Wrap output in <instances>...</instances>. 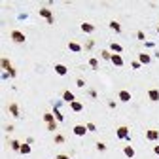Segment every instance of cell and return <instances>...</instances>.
I'll return each instance as SVG.
<instances>
[{"label":"cell","mask_w":159,"mask_h":159,"mask_svg":"<svg viewBox=\"0 0 159 159\" xmlns=\"http://www.w3.org/2000/svg\"><path fill=\"white\" fill-rule=\"evenodd\" d=\"M40 15L47 19V23H49V25H53V23H55V17H53V14H51V9H47V8H40Z\"/></svg>","instance_id":"1"},{"label":"cell","mask_w":159,"mask_h":159,"mask_svg":"<svg viewBox=\"0 0 159 159\" xmlns=\"http://www.w3.org/2000/svg\"><path fill=\"white\" fill-rule=\"evenodd\" d=\"M12 40L17 42V44H23V42L27 40V36H25L21 30H12Z\"/></svg>","instance_id":"2"},{"label":"cell","mask_w":159,"mask_h":159,"mask_svg":"<svg viewBox=\"0 0 159 159\" xmlns=\"http://www.w3.org/2000/svg\"><path fill=\"white\" fill-rule=\"evenodd\" d=\"M118 138H125V140H131V135H129V129L127 127H118Z\"/></svg>","instance_id":"3"},{"label":"cell","mask_w":159,"mask_h":159,"mask_svg":"<svg viewBox=\"0 0 159 159\" xmlns=\"http://www.w3.org/2000/svg\"><path fill=\"white\" fill-rule=\"evenodd\" d=\"M72 133L76 136H85V133H87V127L85 125H76V127L72 129Z\"/></svg>","instance_id":"4"},{"label":"cell","mask_w":159,"mask_h":159,"mask_svg":"<svg viewBox=\"0 0 159 159\" xmlns=\"http://www.w3.org/2000/svg\"><path fill=\"white\" fill-rule=\"evenodd\" d=\"M146 138H148V140H157L159 138V131H155V129L146 131Z\"/></svg>","instance_id":"5"},{"label":"cell","mask_w":159,"mask_h":159,"mask_svg":"<svg viewBox=\"0 0 159 159\" xmlns=\"http://www.w3.org/2000/svg\"><path fill=\"white\" fill-rule=\"evenodd\" d=\"M119 100H121V102H129V100H131V93H129V91H119Z\"/></svg>","instance_id":"6"},{"label":"cell","mask_w":159,"mask_h":159,"mask_svg":"<svg viewBox=\"0 0 159 159\" xmlns=\"http://www.w3.org/2000/svg\"><path fill=\"white\" fill-rule=\"evenodd\" d=\"M70 110H72V112H82L83 104L82 102H78V100H74V102H70Z\"/></svg>","instance_id":"7"},{"label":"cell","mask_w":159,"mask_h":159,"mask_svg":"<svg viewBox=\"0 0 159 159\" xmlns=\"http://www.w3.org/2000/svg\"><path fill=\"white\" fill-rule=\"evenodd\" d=\"M68 49L74 51V53H80V51H82V45L78 44V42H70V44H68Z\"/></svg>","instance_id":"8"},{"label":"cell","mask_w":159,"mask_h":159,"mask_svg":"<svg viewBox=\"0 0 159 159\" xmlns=\"http://www.w3.org/2000/svg\"><path fill=\"white\" fill-rule=\"evenodd\" d=\"M55 72L59 74V76H64V74L68 72V68L64 66V64H55Z\"/></svg>","instance_id":"9"},{"label":"cell","mask_w":159,"mask_h":159,"mask_svg":"<svg viewBox=\"0 0 159 159\" xmlns=\"http://www.w3.org/2000/svg\"><path fill=\"white\" fill-rule=\"evenodd\" d=\"M148 97H150V100L157 102V100H159V91L157 89H150V91H148Z\"/></svg>","instance_id":"10"},{"label":"cell","mask_w":159,"mask_h":159,"mask_svg":"<svg viewBox=\"0 0 159 159\" xmlns=\"http://www.w3.org/2000/svg\"><path fill=\"white\" fill-rule=\"evenodd\" d=\"M9 112H12V116H14V118H21V114H19V106L14 104V102L9 104Z\"/></svg>","instance_id":"11"},{"label":"cell","mask_w":159,"mask_h":159,"mask_svg":"<svg viewBox=\"0 0 159 159\" xmlns=\"http://www.w3.org/2000/svg\"><path fill=\"white\" fill-rule=\"evenodd\" d=\"M110 61H112V63L116 64V66H121V64H123L121 55H118V53H114V55H112V59H110Z\"/></svg>","instance_id":"12"},{"label":"cell","mask_w":159,"mask_h":159,"mask_svg":"<svg viewBox=\"0 0 159 159\" xmlns=\"http://www.w3.org/2000/svg\"><path fill=\"white\" fill-rule=\"evenodd\" d=\"M82 30L89 34V32H93V30H95V25H91V23H82Z\"/></svg>","instance_id":"13"},{"label":"cell","mask_w":159,"mask_h":159,"mask_svg":"<svg viewBox=\"0 0 159 159\" xmlns=\"http://www.w3.org/2000/svg\"><path fill=\"white\" fill-rule=\"evenodd\" d=\"M138 59H140V63H142V64H148V63L152 61V57H150L148 53H140V55H138Z\"/></svg>","instance_id":"14"},{"label":"cell","mask_w":159,"mask_h":159,"mask_svg":"<svg viewBox=\"0 0 159 159\" xmlns=\"http://www.w3.org/2000/svg\"><path fill=\"white\" fill-rule=\"evenodd\" d=\"M110 49H112L114 53H121V51H123V47H121L119 44H116V42H112V44H110Z\"/></svg>","instance_id":"15"},{"label":"cell","mask_w":159,"mask_h":159,"mask_svg":"<svg viewBox=\"0 0 159 159\" xmlns=\"http://www.w3.org/2000/svg\"><path fill=\"white\" fill-rule=\"evenodd\" d=\"M123 152H125V155H127V157H135V148H133V146H125V148H123Z\"/></svg>","instance_id":"16"},{"label":"cell","mask_w":159,"mask_h":159,"mask_svg":"<svg viewBox=\"0 0 159 159\" xmlns=\"http://www.w3.org/2000/svg\"><path fill=\"white\" fill-rule=\"evenodd\" d=\"M63 99L66 100L68 104H70V102H74V95L70 93V91H64V93H63Z\"/></svg>","instance_id":"17"},{"label":"cell","mask_w":159,"mask_h":159,"mask_svg":"<svg viewBox=\"0 0 159 159\" xmlns=\"http://www.w3.org/2000/svg\"><path fill=\"white\" fill-rule=\"evenodd\" d=\"M44 119H45V123H53V121H55V116H53V112H47V114H44Z\"/></svg>","instance_id":"18"},{"label":"cell","mask_w":159,"mask_h":159,"mask_svg":"<svg viewBox=\"0 0 159 159\" xmlns=\"http://www.w3.org/2000/svg\"><path fill=\"white\" fill-rule=\"evenodd\" d=\"M110 28L116 30V32H119V30H121V25H119L118 21H110Z\"/></svg>","instance_id":"19"},{"label":"cell","mask_w":159,"mask_h":159,"mask_svg":"<svg viewBox=\"0 0 159 159\" xmlns=\"http://www.w3.org/2000/svg\"><path fill=\"white\" fill-rule=\"evenodd\" d=\"M89 66L93 68V70H99V61H97L95 57H91V59H89Z\"/></svg>","instance_id":"20"},{"label":"cell","mask_w":159,"mask_h":159,"mask_svg":"<svg viewBox=\"0 0 159 159\" xmlns=\"http://www.w3.org/2000/svg\"><path fill=\"white\" fill-rule=\"evenodd\" d=\"M19 152H21V154H25V155L30 154V146H28V144H21V150H19Z\"/></svg>","instance_id":"21"},{"label":"cell","mask_w":159,"mask_h":159,"mask_svg":"<svg viewBox=\"0 0 159 159\" xmlns=\"http://www.w3.org/2000/svg\"><path fill=\"white\" fill-rule=\"evenodd\" d=\"M53 116H55V119H57V121H63V119H64V116H61V112H59L57 108L53 110Z\"/></svg>","instance_id":"22"},{"label":"cell","mask_w":159,"mask_h":159,"mask_svg":"<svg viewBox=\"0 0 159 159\" xmlns=\"http://www.w3.org/2000/svg\"><path fill=\"white\" fill-rule=\"evenodd\" d=\"M2 68H4V70H12V64H9L8 59H2Z\"/></svg>","instance_id":"23"},{"label":"cell","mask_w":159,"mask_h":159,"mask_svg":"<svg viewBox=\"0 0 159 159\" xmlns=\"http://www.w3.org/2000/svg\"><path fill=\"white\" fill-rule=\"evenodd\" d=\"M12 150H15V152H19L21 150V144H19L17 140H12Z\"/></svg>","instance_id":"24"},{"label":"cell","mask_w":159,"mask_h":159,"mask_svg":"<svg viewBox=\"0 0 159 159\" xmlns=\"http://www.w3.org/2000/svg\"><path fill=\"white\" fill-rule=\"evenodd\" d=\"M47 131H57V123H47Z\"/></svg>","instance_id":"25"},{"label":"cell","mask_w":159,"mask_h":159,"mask_svg":"<svg viewBox=\"0 0 159 159\" xmlns=\"http://www.w3.org/2000/svg\"><path fill=\"white\" fill-rule=\"evenodd\" d=\"M102 59H112V53H110V51H102Z\"/></svg>","instance_id":"26"},{"label":"cell","mask_w":159,"mask_h":159,"mask_svg":"<svg viewBox=\"0 0 159 159\" xmlns=\"http://www.w3.org/2000/svg\"><path fill=\"white\" fill-rule=\"evenodd\" d=\"M87 131H91V133H95V131H97V127H95V123H89V125H87Z\"/></svg>","instance_id":"27"},{"label":"cell","mask_w":159,"mask_h":159,"mask_svg":"<svg viewBox=\"0 0 159 159\" xmlns=\"http://www.w3.org/2000/svg\"><path fill=\"white\" fill-rule=\"evenodd\" d=\"M136 38H138V40H146V36H144V32H142V30L136 32Z\"/></svg>","instance_id":"28"},{"label":"cell","mask_w":159,"mask_h":159,"mask_svg":"<svg viewBox=\"0 0 159 159\" xmlns=\"http://www.w3.org/2000/svg\"><path fill=\"white\" fill-rule=\"evenodd\" d=\"M55 142H57V144H63V142H64V138H63L61 135H57V136H55Z\"/></svg>","instance_id":"29"},{"label":"cell","mask_w":159,"mask_h":159,"mask_svg":"<svg viewBox=\"0 0 159 159\" xmlns=\"http://www.w3.org/2000/svg\"><path fill=\"white\" fill-rule=\"evenodd\" d=\"M97 150H100V152H102V150H106V144H102V142H99V144H97Z\"/></svg>","instance_id":"30"},{"label":"cell","mask_w":159,"mask_h":159,"mask_svg":"<svg viewBox=\"0 0 159 159\" xmlns=\"http://www.w3.org/2000/svg\"><path fill=\"white\" fill-rule=\"evenodd\" d=\"M76 85H78V87H85V82H83V80H78Z\"/></svg>","instance_id":"31"},{"label":"cell","mask_w":159,"mask_h":159,"mask_svg":"<svg viewBox=\"0 0 159 159\" xmlns=\"http://www.w3.org/2000/svg\"><path fill=\"white\" fill-rule=\"evenodd\" d=\"M55 159H70V157H68V155H63V154H61V155H57Z\"/></svg>","instance_id":"32"},{"label":"cell","mask_w":159,"mask_h":159,"mask_svg":"<svg viewBox=\"0 0 159 159\" xmlns=\"http://www.w3.org/2000/svg\"><path fill=\"white\" fill-rule=\"evenodd\" d=\"M154 152H155V154L159 155V146H155V148H154Z\"/></svg>","instance_id":"33"},{"label":"cell","mask_w":159,"mask_h":159,"mask_svg":"<svg viewBox=\"0 0 159 159\" xmlns=\"http://www.w3.org/2000/svg\"><path fill=\"white\" fill-rule=\"evenodd\" d=\"M157 32H159V27H157Z\"/></svg>","instance_id":"34"}]
</instances>
